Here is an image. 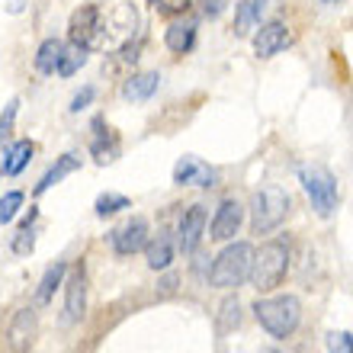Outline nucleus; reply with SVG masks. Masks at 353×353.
<instances>
[{"label":"nucleus","instance_id":"obj_2","mask_svg":"<svg viewBox=\"0 0 353 353\" xmlns=\"http://www.w3.org/2000/svg\"><path fill=\"white\" fill-rule=\"evenodd\" d=\"M254 318L270 337H289L302 321V302L296 296H273L254 302Z\"/></svg>","mask_w":353,"mask_h":353},{"label":"nucleus","instance_id":"obj_22","mask_svg":"<svg viewBox=\"0 0 353 353\" xmlns=\"http://www.w3.org/2000/svg\"><path fill=\"white\" fill-rule=\"evenodd\" d=\"M61 48H65L61 39H46V42L39 46V52H36V71L39 74H55L58 58H61Z\"/></svg>","mask_w":353,"mask_h":353},{"label":"nucleus","instance_id":"obj_4","mask_svg":"<svg viewBox=\"0 0 353 353\" xmlns=\"http://www.w3.org/2000/svg\"><path fill=\"white\" fill-rule=\"evenodd\" d=\"M289 205H292V199H289V193L283 186H263V190H257L251 199V228L257 234L276 232L279 225H283V219L289 215Z\"/></svg>","mask_w":353,"mask_h":353},{"label":"nucleus","instance_id":"obj_30","mask_svg":"<svg viewBox=\"0 0 353 353\" xmlns=\"http://www.w3.org/2000/svg\"><path fill=\"white\" fill-rule=\"evenodd\" d=\"M32 248H36V234H32V228H19L17 234H13V254H32Z\"/></svg>","mask_w":353,"mask_h":353},{"label":"nucleus","instance_id":"obj_3","mask_svg":"<svg viewBox=\"0 0 353 353\" xmlns=\"http://www.w3.org/2000/svg\"><path fill=\"white\" fill-rule=\"evenodd\" d=\"M254 261V248L248 241H234L228 244L219 257H215L212 270H209V283L215 289H238L251 273Z\"/></svg>","mask_w":353,"mask_h":353},{"label":"nucleus","instance_id":"obj_24","mask_svg":"<svg viewBox=\"0 0 353 353\" xmlns=\"http://www.w3.org/2000/svg\"><path fill=\"white\" fill-rule=\"evenodd\" d=\"M84 65H87V48H81V46H74V42H71V46L61 48V58H58L55 74L71 77V74H77Z\"/></svg>","mask_w":353,"mask_h":353},{"label":"nucleus","instance_id":"obj_31","mask_svg":"<svg viewBox=\"0 0 353 353\" xmlns=\"http://www.w3.org/2000/svg\"><path fill=\"white\" fill-rule=\"evenodd\" d=\"M228 7V0H199V10H203L205 19H219Z\"/></svg>","mask_w":353,"mask_h":353},{"label":"nucleus","instance_id":"obj_21","mask_svg":"<svg viewBox=\"0 0 353 353\" xmlns=\"http://www.w3.org/2000/svg\"><path fill=\"white\" fill-rule=\"evenodd\" d=\"M65 273H68V263H52L46 270V276L39 279V289H36V302L39 305H48L52 296H55V289L65 283Z\"/></svg>","mask_w":353,"mask_h":353},{"label":"nucleus","instance_id":"obj_18","mask_svg":"<svg viewBox=\"0 0 353 353\" xmlns=\"http://www.w3.org/2000/svg\"><path fill=\"white\" fill-rule=\"evenodd\" d=\"M164 46H168L174 55L193 52V46H196V23L193 19H174V23L164 29Z\"/></svg>","mask_w":353,"mask_h":353},{"label":"nucleus","instance_id":"obj_32","mask_svg":"<svg viewBox=\"0 0 353 353\" xmlns=\"http://www.w3.org/2000/svg\"><path fill=\"white\" fill-rule=\"evenodd\" d=\"M93 97H97V87H84L81 93H74V100H71V106H68V110H71V112L87 110V106L93 103Z\"/></svg>","mask_w":353,"mask_h":353},{"label":"nucleus","instance_id":"obj_37","mask_svg":"<svg viewBox=\"0 0 353 353\" xmlns=\"http://www.w3.org/2000/svg\"><path fill=\"white\" fill-rule=\"evenodd\" d=\"M325 3H334V0H325Z\"/></svg>","mask_w":353,"mask_h":353},{"label":"nucleus","instance_id":"obj_28","mask_svg":"<svg viewBox=\"0 0 353 353\" xmlns=\"http://www.w3.org/2000/svg\"><path fill=\"white\" fill-rule=\"evenodd\" d=\"M148 3L158 10L161 17H183L186 10L193 7V0H148Z\"/></svg>","mask_w":353,"mask_h":353},{"label":"nucleus","instance_id":"obj_10","mask_svg":"<svg viewBox=\"0 0 353 353\" xmlns=\"http://www.w3.org/2000/svg\"><path fill=\"white\" fill-rule=\"evenodd\" d=\"M244 222V209L238 199H225L219 209H215L212 215V225H209V238L212 241H232L234 234H238V228H241Z\"/></svg>","mask_w":353,"mask_h":353},{"label":"nucleus","instance_id":"obj_35","mask_svg":"<svg viewBox=\"0 0 353 353\" xmlns=\"http://www.w3.org/2000/svg\"><path fill=\"white\" fill-rule=\"evenodd\" d=\"M23 7H26V0H10V13H19V10H23Z\"/></svg>","mask_w":353,"mask_h":353},{"label":"nucleus","instance_id":"obj_6","mask_svg":"<svg viewBox=\"0 0 353 353\" xmlns=\"http://www.w3.org/2000/svg\"><path fill=\"white\" fill-rule=\"evenodd\" d=\"M135 26H139V13L132 3H122V7L110 10L100 17V36H97V48H122L129 46L132 36H135Z\"/></svg>","mask_w":353,"mask_h":353},{"label":"nucleus","instance_id":"obj_1","mask_svg":"<svg viewBox=\"0 0 353 353\" xmlns=\"http://www.w3.org/2000/svg\"><path fill=\"white\" fill-rule=\"evenodd\" d=\"M289 273V244L283 238H273V241L261 244V251H254V261H251V286L257 292H270L276 289Z\"/></svg>","mask_w":353,"mask_h":353},{"label":"nucleus","instance_id":"obj_29","mask_svg":"<svg viewBox=\"0 0 353 353\" xmlns=\"http://www.w3.org/2000/svg\"><path fill=\"white\" fill-rule=\"evenodd\" d=\"M327 353H353L350 331H331V334H327Z\"/></svg>","mask_w":353,"mask_h":353},{"label":"nucleus","instance_id":"obj_17","mask_svg":"<svg viewBox=\"0 0 353 353\" xmlns=\"http://www.w3.org/2000/svg\"><path fill=\"white\" fill-rule=\"evenodd\" d=\"M161 87V74L158 71H141V74H132L125 84H122V97L129 103H148Z\"/></svg>","mask_w":353,"mask_h":353},{"label":"nucleus","instance_id":"obj_34","mask_svg":"<svg viewBox=\"0 0 353 353\" xmlns=\"http://www.w3.org/2000/svg\"><path fill=\"white\" fill-rule=\"evenodd\" d=\"M158 286H161V296H170V292L176 289V273H168V276L161 279Z\"/></svg>","mask_w":353,"mask_h":353},{"label":"nucleus","instance_id":"obj_26","mask_svg":"<svg viewBox=\"0 0 353 353\" xmlns=\"http://www.w3.org/2000/svg\"><path fill=\"white\" fill-rule=\"evenodd\" d=\"M93 209H97V215H116V212H122V209H132V199L122 193H103Z\"/></svg>","mask_w":353,"mask_h":353},{"label":"nucleus","instance_id":"obj_5","mask_svg":"<svg viewBox=\"0 0 353 353\" xmlns=\"http://www.w3.org/2000/svg\"><path fill=\"white\" fill-rule=\"evenodd\" d=\"M299 180H302V190L312 199V209L321 219H331L337 209V176L325 164H302L299 168Z\"/></svg>","mask_w":353,"mask_h":353},{"label":"nucleus","instance_id":"obj_27","mask_svg":"<svg viewBox=\"0 0 353 353\" xmlns=\"http://www.w3.org/2000/svg\"><path fill=\"white\" fill-rule=\"evenodd\" d=\"M19 205H23V193H19V190H10V193L0 199V225L13 222L19 212Z\"/></svg>","mask_w":353,"mask_h":353},{"label":"nucleus","instance_id":"obj_8","mask_svg":"<svg viewBox=\"0 0 353 353\" xmlns=\"http://www.w3.org/2000/svg\"><path fill=\"white\" fill-rule=\"evenodd\" d=\"M36 334H39V315L36 308H19L13 321H10V331H7V344L13 353H29L32 344H36Z\"/></svg>","mask_w":353,"mask_h":353},{"label":"nucleus","instance_id":"obj_7","mask_svg":"<svg viewBox=\"0 0 353 353\" xmlns=\"http://www.w3.org/2000/svg\"><path fill=\"white\" fill-rule=\"evenodd\" d=\"M100 17L103 10L97 3H84V7H77L71 13V23H68V36L71 42L81 48H97V36H100Z\"/></svg>","mask_w":353,"mask_h":353},{"label":"nucleus","instance_id":"obj_9","mask_svg":"<svg viewBox=\"0 0 353 353\" xmlns=\"http://www.w3.org/2000/svg\"><path fill=\"white\" fill-rule=\"evenodd\" d=\"M110 241H112V251L119 254V257H129V254L141 251L148 244V219H141V215L129 219L116 232H110Z\"/></svg>","mask_w":353,"mask_h":353},{"label":"nucleus","instance_id":"obj_20","mask_svg":"<svg viewBox=\"0 0 353 353\" xmlns=\"http://www.w3.org/2000/svg\"><path fill=\"white\" fill-rule=\"evenodd\" d=\"M32 151H36V148H32V141H29V139L13 141V145H10V148L3 151V158H0V170H3L7 176H17L19 170H23V168L29 164Z\"/></svg>","mask_w":353,"mask_h":353},{"label":"nucleus","instance_id":"obj_15","mask_svg":"<svg viewBox=\"0 0 353 353\" xmlns=\"http://www.w3.org/2000/svg\"><path fill=\"white\" fill-rule=\"evenodd\" d=\"M90 129H93V139H90L93 161H97V164H110V161L119 158V139L112 135V129H106V125H103L100 116L93 119Z\"/></svg>","mask_w":353,"mask_h":353},{"label":"nucleus","instance_id":"obj_12","mask_svg":"<svg viewBox=\"0 0 353 353\" xmlns=\"http://www.w3.org/2000/svg\"><path fill=\"white\" fill-rule=\"evenodd\" d=\"M174 183L176 186H203V190H209V186L219 183V170L209 168L205 161L199 158H180L174 168Z\"/></svg>","mask_w":353,"mask_h":353},{"label":"nucleus","instance_id":"obj_33","mask_svg":"<svg viewBox=\"0 0 353 353\" xmlns=\"http://www.w3.org/2000/svg\"><path fill=\"white\" fill-rule=\"evenodd\" d=\"M17 106H19V103L13 100L7 106V112L0 116V139H7V135H10V125H13V116H17Z\"/></svg>","mask_w":353,"mask_h":353},{"label":"nucleus","instance_id":"obj_11","mask_svg":"<svg viewBox=\"0 0 353 353\" xmlns=\"http://www.w3.org/2000/svg\"><path fill=\"white\" fill-rule=\"evenodd\" d=\"M251 42H254V55L257 58H273V55H279V52L289 46V26L286 23H279V19L263 23V26L254 29Z\"/></svg>","mask_w":353,"mask_h":353},{"label":"nucleus","instance_id":"obj_13","mask_svg":"<svg viewBox=\"0 0 353 353\" xmlns=\"http://www.w3.org/2000/svg\"><path fill=\"white\" fill-rule=\"evenodd\" d=\"M203 232H205V209H203V205H190V212L180 219V234H176L180 251H183V254H196V251H199Z\"/></svg>","mask_w":353,"mask_h":353},{"label":"nucleus","instance_id":"obj_14","mask_svg":"<svg viewBox=\"0 0 353 353\" xmlns=\"http://www.w3.org/2000/svg\"><path fill=\"white\" fill-rule=\"evenodd\" d=\"M84 308H87V279H84V270H74L71 279L65 283V325L81 321Z\"/></svg>","mask_w":353,"mask_h":353},{"label":"nucleus","instance_id":"obj_19","mask_svg":"<svg viewBox=\"0 0 353 353\" xmlns=\"http://www.w3.org/2000/svg\"><path fill=\"white\" fill-rule=\"evenodd\" d=\"M77 168H81V158H77L74 151H68V154H61V158H58L55 164H52V168H48L46 174H42V180H39V183H36V196L48 193L52 186H55V183H61V180H65L68 174H74Z\"/></svg>","mask_w":353,"mask_h":353},{"label":"nucleus","instance_id":"obj_36","mask_svg":"<svg viewBox=\"0 0 353 353\" xmlns=\"http://www.w3.org/2000/svg\"><path fill=\"white\" fill-rule=\"evenodd\" d=\"M263 353H279V350H263Z\"/></svg>","mask_w":353,"mask_h":353},{"label":"nucleus","instance_id":"obj_25","mask_svg":"<svg viewBox=\"0 0 353 353\" xmlns=\"http://www.w3.org/2000/svg\"><path fill=\"white\" fill-rule=\"evenodd\" d=\"M238 325H241V302H238V299H225L222 312H219V331L228 334V331H234Z\"/></svg>","mask_w":353,"mask_h":353},{"label":"nucleus","instance_id":"obj_16","mask_svg":"<svg viewBox=\"0 0 353 353\" xmlns=\"http://www.w3.org/2000/svg\"><path fill=\"white\" fill-rule=\"evenodd\" d=\"M263 10H267V0H238V7H234V36H254V29L261 26Z\"/></svg>","mask_w":353,"mask_h":353},{"label":"nucleus","instance_id":"obj_23","mask_svg":"<svg viewBox=\"0 0 353 353\" xmlns=\"http://www.w3.org/2000/svg\"><path fill=\"white\" fill-rule=\"evenodd\" d=\"M148 248V267L151 270H168L170 267V261H174V241H170L168 234H158V241H151V244H145Z\"/></svg>","mask_w":353,"mask_h":353}]
</instances>
